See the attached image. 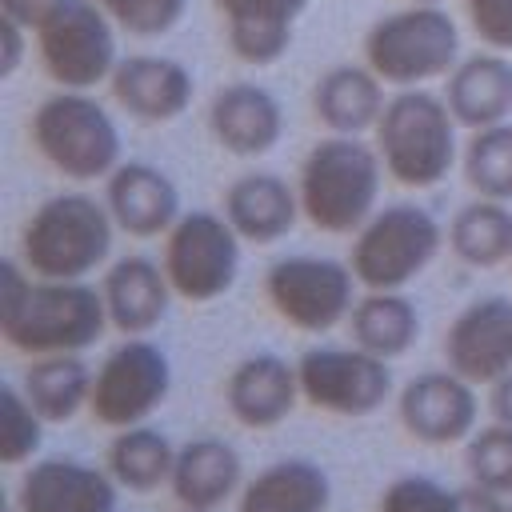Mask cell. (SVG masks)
<instances>
[{"label":"cell","mask_w":512,"mask_h":512,"mask_svg":"<svg viewBox=\"0 0 512 512\" xmlns=\"http://www.w3.org/2000/svg\"><path fill=\"white\" fill-rule=\"evenodd\" d=\"M492 416L504 420V424H512V372L492 384Z\"/></svg>","instance_id":"ab89813d"},{"label":"cell","mask_w":512,"mask_h":512,"mask_svg":"<svg viewBox=\"0 0 512 512\" xmlns=\"http://www.w3.org/2000/svg\"><path fill=\"white\" fill-rule=\"evenodd\" d=\"M216 8L228 24V48L244 64H276L308 0H216Z\"/></svg>","instance_id":"d4e9b609"},{"label":"cell","mask_w":512,"mask_h":512,"mask_svg":"<svg viewBox=\"0 0 512 512\" xmlns=\"http://www.w3.org/2000/svg\"><path fill=\"white\" fill-rule=\"evenodd\" d=\"M384 80L368 64H336L312 88V112L328 132L360 136L384 112Z\"/></svg>","instance_id":"cb8c5ba5"},{"label":"cell","mask_w":512,"mask_h":512,"mask_svg":"<svg viewBox=\"0 0 512 512\" xmlns=\"http://www.w3.org/2000/svg\"><path fill=\"white\" fill-rule=\"evenodd\" d=\"M464 180L484 200L512 204V124L476 128L464 148Z\"/></svg>","instance_id":"4dcf8cb0"},{"label":"cell","mask_w":512,"mask_h":512,"mask_svg":"<svg viewBox=\"0 0 512 512\" xmlns=\"http://www.w3.org/2000/svg\"><path fill=\"white\" fill-rule=\"evenodd\" d=\"M352 344L396 360L420 340V312L404 292H364L348 312Z\"/></svg>","instance_id":"4316f807"},{"label":"cell","mask_w":512,"mask_h":512,"mask_svg":"<svg viewBox=\"0 0 512 512\" xmlns=\"http://www.w3.org/2000/svg\"><path fill=\"white\" fill-rule=\"evenodd\" d=\"M172 464H176V444L152 424H132V428H116L104 468L128 492H156L160 484L172 480Z\"/></svg>","instance_id":"f546056e"},{"label":"cell","mask_w":512,"mask_h":512,"mask_svg":"<svg viewBox=\"0 0 512 512\" xmlns=\"http://www.w3.org/2000/svg\"><path fill=\"white\" fill-rule=\"evenodd\" d=\"M112 328L104 292L88 280H44L24 260H4L0 336L24 356H80Z\"/></svg>","instance_id":"6da1fadb"},{"label":"cell","mask_w":512,"mask_h":512,"mask_svg":"<svg viewBox=\"0 0 512 512\" xmlns=\"http://www.w3.org/2000/svg\"><path fill=\"white\" fill-rule=\"evenodd\" d=\"M300 372L276 352H252L244 356L228 380H224V404L240 428L268 432L284 424L300 400Z\"/></svg>","instance_id":"2e32d148"},{"label":"cell","mask_w":512,"mask_h":512,"mask_svg":"<svg viewBox=\"0 0 512 512\" xmlns=\"http://www.w3.org/2000/svg\"><path fill=\"white\" fill-rule=\"evenodd\" d=\"M384 160L360 136L328 132L316 140L300 164V212L320 232H360L364 220L376 212Z\"/></svg>","instance_id":"7a4b0ae2"},{"label":"cell","mask_w":512,"mask_h":512,"mask_svg":"<svg viewBox=\"0 0 512 512\" xmlns=\"http://www.w3.org/2000/svg\"><path fill=\"white\" fill-rule=\"evenodd\" d=\"M444 232L420 204H388L364 220L348 264L364 292H404L440 252Z\"/></svg>","instance_id":"52a82bcc"},{"label":"cell","mask_w":512,"mask_h":512,"mask_svg":"<svg viewBox=\"0 0 512 512\" xmlns=\"http://www.w3.org/2000/svg\"><path fill=\"white\" fill-rule=\"evenodd\" d=\"M356 272L344 260H328V256H284L268 268L264 276V292L272 312L300 328V332H328L340 320H348L352 304H356Z\"/></svg>","instance_id":"8fae6325"},{"label":"cell","mask_w":512,"mask_h":512,"mask_svg":"<svg viewBox=\"0 0 512 512\" xmlns=\"http://www.w3.org/2000/svg\"><path fill=\"white\" fill-rule=\"evenodd\" d=\"M464 464H468V480L480 488H492L500 496H512V424L492 420L484 428H476L464 440Z\"/></svg>","instance_id":"1f68e13d"},{"label":"cell","mask_w":512,"mask_h":512,"mask_svg":"<svg viewBox=\"0 0 512 512\" xmlns=\"http://www.w3.org/2000/svg\"><path fill=\"white\" fill-rule=\"evenodd\" d=\"M412 4H444V0H412Z\"/></svg>","instance_id":"60d3db41"},{"label":"cell","mask_w":512,"mask_h":512,"mask_svg":"<svg viewBox=\"0 0 512 512\" xmlns=\"http://www.w3.org/2000/svg\"><path fill=\"white\" fill-rule=\"evenodd\" d=\"M300 392L312 408L332 416H372L392 396V368L384 356H372L364 348H308L296 360Z\"/></svg>","instance_id":"7c38bea8"},{"label":"cell","mask_w":512,"mask_h":512,"mask_svg":"<svg viewBox=\"0 0 512 512\" xmlns=\"http://www.w3.org/2000/svg\"><path fill=\"white\" fill-rule=\"evenodd\" d=\"M372 132L384 172L404 188H436L456 164V116L436 92L400 88Z\"/></svg>","instance_id":"277c9868"},{"label":"cell","mask_w":512,"mask_h":512,"mask_svg":"<svg viewBox=\"0 0 512 512\" xmlns=\"http://www.w3.org/2000/svg\"><path fill=\"white\" fill-rule=\"evenodd\" d=\"M128 36H164L184 20L188 0H96Z\"/></svg>","instance_id":"e575fe53"},{"label":"cell","mask_w":512,"mask_h":512,"mask_svg":"<svg viewBox=\"0 0 512 512\" xmlns=\"http://www.w3.org/2000/svg\"><path fill=\"white\" fill-rule=\"evenodd\" d=\"M108 84L116 104L148 124L176 120L192 104V72L168 56H128L116 64Z\"/></svg>","instance_id":"ac0fdd59"},{"label":"cell","mask_w":512,"mask_h":512,"mask_svg":"<svg viewBox=\"0 0 512 512\" xmlns=\"http://www.w3.org/2000/svg\"><path fill=\"white\" fill-rule=\"evenodd\" d=\"M444 100L456 116V124L464 128H492L504 124L512 116V64L492 48V52H476L464 56L452 72H448V88Z\"/></svg>","instance_id":"603a6c76"},{"label":"cell","mask_w":512,"mask_h":512,"mask_svg":"<svg viewBox=\"0 0 512 512\" xmlns=\"http://www.w3.org/2000/svg\"><path fill=\"white\" fill-rule=\"evenodd\" d=\"M32 408L44 416V424H68L88 408L92 400V368L84 356H36L20 380Z\"/></svg>","instance_id":"83f0119b"},{"label":"cell","mask_w":512,"mask_h":512,"mask_svg":"<svg viewBox=\"0 0 512 512\" xmlns=\"http://www.w3.org/2000/svg\"><path fill=\"white\" fill-rule=\"evenodd\" d=\"M508 512H512V500H508Z\"/></svg>","instance_id":"ee69618b"},{"label":"cell","mask_w":512,"mask_h":512,"mask_svg":"<svg viewBox=\"0 0 512 512\" xmlns=\"http://www.w3.org/2000/svg\"><path fill=\"white\" fill-rule=\"evenodd\" d=\"M184 512H200V508H184Z\"/></svg>","instance_id":"b9f144b4"},{"label":"cell","mask_w":512,"mask_h":512,"mask_svg":"<svg viewBox=\"0 0 512 512\" xmlns=\"http://www.w3.org/2000/svg\"><path fill=\"white\" fill-rule=\"evenodd\" d=\"M240 236L228 216L216 212H180V220L164 232V272L172 292L188 304L220 300L240 272Z\"/></svg>","instance_id":"9c48e42d"},{"label":"cell","mask_w":512,"mask_h":512,"mask_svg":"<svg viewBox=\"0 0 512 512\" xmlns=\"http://www.w3.org/2000/svg\"><path fill=\"white\" fill-rule=\"evenodd\" d=\"M444 360L468 384H496L512 372V300L480 296L464 304L444 332Z\"/></svg>","instance_id":"5bb4252c"},{"label":"cell","mask_w":512,"mask_h":512,"mask_svg":"<svg viewBox=\"0 0 512 512\" xmlns=\"http://www.w3.org/2000/svg\"><path fill=\"white\" fill-rule=\"evenodd\" d=\"M52 4H60V0H0V12H8L12 20H20V24L36 28Z\"/></svg>","instance_id":"f35d334b"},{"label":"cell","mask_w":512,"mask_h":512,"mask_svg":"<svg viewBox=\"0 0 512 512\" xmlns=\"http://www.w3.org/2000/svg\"><path fill=\"white\" fill-rule=\"evenodd\" d=\"M116 24L96 0H60L32 28L44 72L72 92H88L116 72Z\"/></svg>","instance_id":"ba28073f"},{"label":"cell","mask_w":512,"mask_h":512,"mask_svg":"<svg viewBox=\"0 0 512 512\" xmlns=\"http://www.w3.org/2000/svg\"><path fill=\"white\" fill-rule=\"evenodd\" d=\"M116 492L120 484L112 480L108 468L68 460V456H48L24 468L16 488V508L20 512H116Z\"/></svg>","instance_id":"9a60e30c"},{"label":"cell","mask_w":512,"mask_h":512,"mask_svg":"<svg viewBox=\"0 0 512 512\" xmlns=\"http://www.w3.org/2000/svg\"><path fill=\"white\" fill-rule=\"evenodd\" d=\"M460 512H508V496L480 488V484H464L460 488Z\"/></svg>","instance_id":"74e56055"},{"label":"cell","mask_w":512,"mask_h":512,"mask_svg":"<svg viewBox=\"0 0 512 512\" xmlns=\"http://www.w3.org/2000/svg\"><path fill=\"white\" fill-rule=\"evenodd\" d=\"M448 248L468 268H496L512 260V208L504 200L476 196L452 216Z\"/></svg>","instance_id":"f1b7e54d"},{"label":"cell","mask_w":512,"mask_h":512,"mask_svg":"<svg viewBox=\"0 0 512 512\" xmlns=\"http://www.w3.org/2000/svg\"><path fill=\"white\" fill-rule=\"evenodd\" d=\"M32 148L76 184L108 180L120 168V132L108 108L88 96L60 88L56 96H44L28 120Z\"/></svg>","instance_id":"5b68a950"},{"label":"cell","mask_w":512,"mask_h":512,"mask_svg":"<svg viewBox=\"0 0 512 512\" xmlns=\"http://www.w3.org/2000/svg\"><path fill=\"white\" fill-rule=\"evenodd\" d=\"M224 216L244 244H276L296 228V216L304 212H300V192L288 180L272 172H248L228 184Z\"/></svg>","instance_id":"7402d4cb"},{"label":"cell","mask_w":512,"mask_h":512,"mask_svg":"<svg viewBox=\"0 0 512 512\" xmlns=\"http://www.w3.org/2000/svg\"><path fill=\"white\" fill-rule=\"evenodd\" d=\"M100 292H104L112 328L124 332V336H144V332H152V328L164 320L168 300L176 296V292H172V280H168V272H164V264H156L152 256H120V260L104 272Z\"/></svg>","instance_id":"ffe728a7"},{"label":"cell","mask_w":512,"mask_h":512,"mask_svg":"<svg viewBox=\"0 0 512 512\" xmlns=\"http://www.w3.org/2000/svg\"><path fill=\"white\" fill-rule=\"evenodd\" d=\"M456 20L440 4H412L376 20L364 36V64L392 88H420L460 60Z\"/></svg>","instance_id":"8992f818"},{"label":"cell","mask_w":512,"mask_h":512,"mask_svg":"<svg viewBox=\"0 0 512 512\" xmlns=\"http://www.w3.org/2000/svg\"><path fill=\"white\" fill-rule=\"evenodd\" d=\"M168 488H172L180 508L216 512L244 488V460L232 444H224L216 436L188 440V444L176 448Z\"/></svg>","instance_id":"44dd1931"},{"label":"cell","mask_w":512,"mask_h":512,"mask_svg":"<svg viewBox=\"0 0 512 512\" xmlns=\"http://www.w3.org/2000/svg\"><path fill=\"white\" fill-rule=\"evenodd\" d=\"M172 388V364L164 348L148 336H124L92 372L88 412L104 428L144 424Z\"/></svg>","instance_id":"30bf717a"},{"label":"cell","mask_w":512,"mask_h":512,"mask_svg":"<svg viewBox=\"0 0 512 512\" xmlns=\"http://www.w3.org/2000/svg\"><path fill=\"white\" fill-rule=\"evenodd\" d=\"M396 412L412 440L444 448V444H460L476 432L480 400L464 376H456L452 368H440V372L412 376L396 396Z\"/></svg>","instance_id":"4fadbf2b"},{"label":"cell","mask_w":512,"mask_h":512,"mask_svg":"<svg viewBox=\"0 0 512 512\" xmlns=\"http://www.w3.org/2000/svg\"><path fill=\"white\" fill-rule=\"evenodd\" d=\"M112 212L88 192L48 196L20 232V260L44 280H88L112 256Z\"/></svg>","instance_id":"3957f363"},{"label":"cell","mask_w":512,"mask_h":512,"mask_svg":"<svg viewBox=\"0 0 512 512\" xmlns=\"http://www.w3.org/2000/svg\"><path fill=\"white\" fill-rule=\"evenodd\" d=\"M208 128L216 144L232 156H264L276 148L284 132V108L268 88L256 84H228L212 96Z\"/></svg>","instance_id":"d6986e66"},{"label":"cell","mask_w":512,"mask_h":512,"mask_svg":"<svg viewBox=\"0 0 512 512\" xmlns=\"http://www.w3.org/2000/svg\"><path fill=\"white\" fill-rule=\"evenodd\" d=\"M376 512H460V488L432 476H396L380 492Z\"/></svg>","instance_id":"836d02e7"},{"label":"cell","mask_w":512,"mask_h":512,"mask_svg":"<svg viewBox=\"0 0 512 512\" xmlns=\"http://www.w3.org/2000/svg\"><path fill=\"white\" fill-rule=\"evenodd\" d=\"M464 8H468L476 36L488 48L512 52V0H464Z\"/></svg>","instance_id":"d590c367"},{"label":"cell","mask_w":512,"mask_h":512,"mask_svg":"<svg viewBox=\"0 0 512 512\" xmlns=\"http://www.w3.org/2000/svg\"><path fill=\"white\" fill-rule=\"evenodd\" d=\"M24 32H28V24H20V20H12L8 12H0V76L8 80L16 68H20V60H24Z\"/></svg>","instance_id":"8d00e7d4"},{"label":"cell","mask_w":512,"mask_h":512,"mask_svg":"<svg viewBox=\"0 0 512 512\" xmlns=\"http://www.w3.org/2000/svg\"><path fill=\"white\" fill-rule=\"evenodd\" d=\"M104 204L116 228L136 240L160 236L180 220V192L172 176L144 160H120V168L104 180Z\"/></svg>","instance_id":"e0dca14e"},{"label":"cell","mask_w":512,"mask_h":512,"mask_svg":"<svg viewBox=\"0 0 512 512\" xmlns=\"http://www.w3.org/2000/svg\"><path fill=\"white\" fill-rule=\"evenodd\" d=\"M44 440V416L32 408V400L24 396L20 384L4 388V432H0V460L8 468L32 464V456L40 452Z\"/></svg>","instance_id":"d6a6232c"},{"label":"cell","mask_w":512,"mask_h":512,"mask_svg":"<svg viewBox=\"0 0 512 512\" xmlns=\"http://www.w3.org/2000/svg\"><path fill=\"white\" fill-rule=\"evenodd\" d=\"M8 512H20V508H8Z\"/></svg>","instance_id":"7bdbcfd3"},{"label":"cell","mask_w":512,"mask_h":512,"mask_svg":"<svg viewBox=\"0 0 512 512\" xmlns=\"http://www.w3.org/2000/svg\"><path fill=\"white\" fill-rule=\"evenodd\" d=\"M332 480L312 460H276L240 488L236 512H328Z\"/></svg>","instance_id":"484cf974"}]
</instances>
